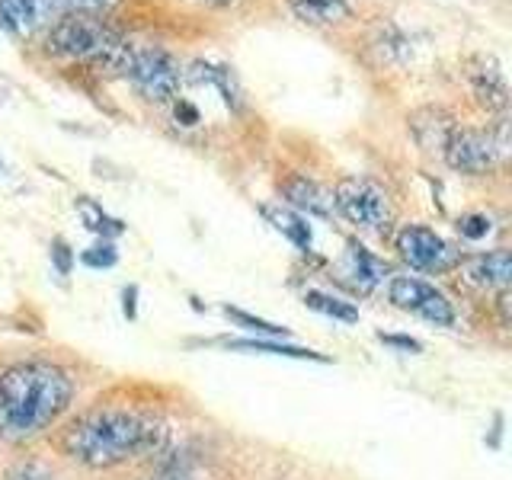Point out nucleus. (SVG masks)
<instances>
[{
	"mask_svg": "<svg viewBox=\"0 0 512 480\" xmlns=\"http://www.w3.org/2000/svg\"><path fill=\"white\" fill-rule=\"evenodd\" d=\"M167 445V423L138 407H96L64 429V455L87 468H116L144 455H157Z\"/></svg>",
	"mask_w": 512,
	"mask_h": 480,
	"instance_id": "nucleus-1",
	"label": "nucleus"
},
{
	"mask_svg": "<svg viewBox=\"0 0 512 480\" xmlns=\"http://www.w3.org/2000/svg\"><path fill=\"white\" fill-rule=\"evenodd\" d=\"M74 381L55 362H16L0 372V439L39 436L71 407Z\"/></svg>",
	"mask_w": 512,
	"mask_h": 480,
	"instance_id": "nucleus-2",
	"label": "nucleus"
},
{
	"mask_svg": "<svg viewBox=\"0 0 512 480\" xmlns=\"http://www.w3.org/2000/svg\"><path fill=\"white\" fill-rule=\"evenodd\" d=\"M45 48L52 55L87 61L96 68H125L128 45L112 26H106L100 16L93 13H68L58 16V23L52 26L45 39Z\"/></svg>",
	"mask_w": 512,
	"mask_h": 480,
	"instance_id": "nucleus-3",
	"label": "nucleus"
},
{
	"mask_svg": "<svg viewBox=\"0 0 512 480\" xmlns=\"http://www.w3.org/2000/svg\"><path fill=\"white\" fill-rule=\"evenodd\" d=\"M445 160L461 173H487L493 170L509 151L506 125L493 128V132H477V128H452V135L445 141Z\"/></svg>",
	"mask_w": 512,
	"mask_h": 480,
	"instance_id": "nucleus-4",
	"label": "nucleus"
},
{
	"mask_svg": "<svg viewBox=\"0 0 512 480\" xmlns=\"http://www.w3.org/2000/svg\"><path fill=\"white\" fill-rule=\"evenodd\" d=\"M122 71L132 77V84L148 96V100H157V103L173 100L183 80L180 61L170 52H164V48H128Z\"/></svg>",
	"mask_w": 512,
	"mask_h": 480,
	"instance_id": "nucleus-5",
	"label": "nucleus"
},
{
	"mask_svg": "<svg viewBox=\"0 0 512 480\" xmlns=\"http://www.w3.org/2000/svg\"><path fill=\"white\" fill-rule=\"evenodd\" d=\"M333 205L340 208L349 224H356L362 231H381L391 221L388 192L372 180H359V176H349V180L336 183Z\"/></svg>",
	"mask_w": 512,
	"mask_h": 480,
	"instance_id": "nucleus-6",
	"label": "nucleus"
},
{
	"mask_svg": "<svg viewBox=\"0 0 512 480\" xmlns=\"http://www.w3.org/2000/svg\"><path fill=\"white\" fill-rule=\"evenodd\" d=\"M388 301L400 311H410L416 317L429 320L436 327H452L455 324V304L448 301L442 288H436L426 279L416 276H394L388 285Z\"/></svg>",
	"mask_w": 512,
	"mask_h": 480,
	"instance_id": "nucleus-7",
	"label": "nucleus"
},
{
	"mask_svg": "<svg viewBox=\"0 0 512 480\" xmlns=\"http://www.w3.org/2000/svg\"><path fill=\"white\" fill-rule=\"evenodd\" d=\"M397 250L400 256L423 272H445L458 263V253L452 250L445 237H439L436 231L423 228V224H407L404 231L397 234Z\"/></svg>",
	"mask_w": 512,
	"mask_h": 480,
	"instance_id": "nucleus-8",
	"label": "nucleus"
},
{
	"mask_svg": "<svg viewBox=\"0 0 512 480\" xmlns=\"http://www.w3.org/2000/svg\"><path fill=\"white\" fill-rule=\"evenodd\" d=\"M461 279L480 292H506L512 279V256L509 250H490L471 256L468 263H461Z\"/></svg>",
	"mask_w": 512,
	"mask_h": 480,
	"instance_id": "nucleus-9",
	"label": "nucleus"
},
{
	"mask_svg": "<svg viewBox=\"0 0 512 480\" xmlns=\"http://www.w3.org/2000/svg\"><path fill=\"white\" fill-rule=\"evenodd\" d=\"M384 276H388V266H384L378 256L368 253L362 244L349 240L346 256H343V266H340V279L352 288V292L368 295Z\"/></svg>",
	"mask_w": 512,
	"mask_h": 480,
	"instance_id": "nucleus-10",
	"label": "nucleus"
},
{
	"mask_svg": "<svg viewBox=\"0 0 512 480\" xmlns=\"http://www.w3.org/2000/svg\"><path fill=\"white\" fill-rule=\"evenodd\" d=\"M64 0H0V23L7 29H36L58 20Z\"/></svg>",
	"mask_w": 512,
	"mask_h": 480,
	"instance_id": "nucleus-11",
	"label": "nucleus"
},
{
	"mask_svg": "<svg viewBox=\"0 0 512 480\" xmlns=\"http://www.w3.org/2000/svg\"><path fill=\"white\" fill-rule=\"evenodd\" d=\"M285 199L292 202L295 208H301V212H308V215H330L333 212V196L327 189H320L314 180H304V176H292L285 186Z\"/></svg>",
	"mask_w": 512,
	"mask_h": 480,
	"instance_id": "nucleus-12",
	"label": "nucleus"
},
{
	"mask_svg": "<svg viewBox=\"0 0 512 480\" xmlns=\"http://www.w3.org/2000/svg\"><path fill=\"white\" fill-rule=\"evenodd\" d=\"M224 349L231 352H253V356H282V359H308V362H330L314 349L292 346V343H276V340H228Z\"/></svg>",
	"mask_w": 512,
	"mask_h": 480,
	"instance_id": "nucleus-13",
	"label": "nucleus"
},
{
	"mask_svg": "<svg viewBox=\"0 0 512 480\" xmlns=\"http://www.w3.org/2000/svg\"><path fill=\"white\" fill-rule=\"evenodd\" d=\"M471 80H474V90L480 96V103H487L493 109L506 106V80H503V71L496 68L493 58H480V64L471 71Z\"/></svg>",
	"mask_w": 512,
	"mask_h": 480,
	"instance_id": "nucleus-14",
	"label": "nucleus"
},
{
	"mask_svg": "<svg viewBox=\"0 0 512 480\" xmlns=\"http://www.w3.org/2000/svg\"><path fill=\"white\" fill-rule=\"evenodd\" d=\"M288 7L295 10L298 20L314 23V26H327V23H340L349 16L346 0H288Z\"/></svg>",
	"mask_w": 512,
	"mask_h": 480,
	"instance_id": "nucleus-15",
	"label": "nucleus"
},
{
	"mask_svg": "<svg viewBox=\"0 0 512 480\" xmlns=\"http://www.w3.org/2000/svg\"><path fill=\"white\" fill-rule=\"evenodd\" d=\"M263 215L272 221V228H276L279 234H285L295 247L311 250V224L301 215L288 212V208H263Z\"/></svg>",
	"mask_w": 512,
	"mask_h": 480,
	"instance_id": "nucleus-16",
	"label": "nucleus"
},
{
	"mask_svg": "<svg viewBox=\"0 0 512 480\" xmlns=\"http://www.w3.org/2000/svg\"><path fill=\"white\" fill-rule=\"evenodd\" d=\"M304 304H308V308L317 311V314H327L333 320H340V324H356V320H359V311L352 308L349 301H340V298L324 295V292H308V295H304Z\"/></svg>",
	"mask_w": 512,
	"mask_h": 480,
	"instance_id": "nucleus-17",
	"label": "nucleus"
},
{
	"mask_svg": "<svg viewBox=\"0 0 512 480\" xmlns=\"http://www.w3.org/2000/svg\"><path fill=\"white\" fill-rule=\"evenodd\" d=\"M224 314H228L237 327H244V330H250V333H263V336H269V340H285L288 336V330L285 327H279V324H272V320H263V317H253V314H247V311H240V308H224Z\"/></svg>",
	"mask_w": 512,
	"mask_h": 480,
	"instance_id": "nucleus-18",
	"label": "nucleus"
},
{
	"mask_svg": "<svg viewBox=\"0 0 512 480\" xmlns=\"http://www.w3.org/2000/svg\"><path fill=\"white\" fill-rule=\"evenodd\" d=\"M80 212H84L87 228L100 231V234H106V237H112V234H122V224H119L116 218H109L106 212H100V208H96L93 202H80Z\"/></svg>",
	"mask_w": 512,
	"mask_h": 480,
	"instance_id": "nucleus-19",
	"label": "nucleus"
},
{
	"mask_svg": "<svg viewBox=\"0 0 512 480\" xmlns=\"http://www.w3.org/2000/svg\"><path fill=\"white\" fill-rule=\"evenodd\" d=\"M84 263L93 266V269H109V266H116V247L109 244V240H103V244H96L90 250H84Z\"/></svg>",
	"mask_w": 512,
	"mask_h": 480,
	"instance_id": "nucleus-20",
	"label": "nucleus"
},
{
	"mask_svg": "<svg viewBox=\"0 0 512 480\" xmlns=\"http://www.w3.org/2000/svg\"><path fill=\"white\" fill-rule=\"evenodd\" d=\"M490 218L487 215H464L461 221H458V231H461V237H468V240H480V237H487L490 234Z\"/></svg>",
	"mask_w": 512,
	"mask_h": 480,
	"instance_id": "nucleus-21",
	"label": "nucleus"
},
{
	"mask_svg": "<svg viewBox=\"0 0 512 480\" xmlns=\"http://www.w3.org/2000/svg\"><path fill=\"white\" fill-rule=\"evenodd\" d=\"M378 340L384 346H397V349H404V352H423V343L420 340H413V336H397V333H378Z\"/></svg>",
	"mask_w": 512,
	"mask_h": 480,
	"instance_id": "nucleus-22",
	"label": "nucleus"
},
{
	"mask_svg": "<svg viewBox=\"0 0 512 480\" xmlns=\"http://www.w3.org/2000/svg\"><path fill=\"white\" fill-rule=\"evenodd\" d=\"M10 480H55V477L48 474L42 464H20V468L10 474Z\"/></svg>",
	"mask_w": 512,
	"mask_h": 480,
	"instance_id": "nucleus-23",
	"label": "nucleus"
},
{
	"mask_svg": "<svg viewBox=\"0 0 512 480\" xmlns=\"http://www.w3.org/2000/svg\"><path fill=\"white\" fill-rule=\"evenodd\" d=\"M71 4H77L80 7V13H106V10H112L119 4V0H71Z\"/></svg>",
	"mask_w": 512,
	"mask_h": 480,
	"instance_id": "nucleus-24",
	"label": "nucleus"
},
{
	"mask_svg": "<svg viewBox=\"0 0 512 480\" xmlns=\"http://www.w3.org/2000/svg\"><path fill=\"white\" fill-rule=\"evenodd\" d=\"M55 263H58V272L61 276H68L71 272V253H68V244H64V240H55Z\"/></svg>",
	"mask_w": 512,
	"mask_h": 480,
	"instance_id": "nucleus-25",
	"label": "nucleus"
},
{
	"mask_svg": "<svg viewBox=\"0 0 512 480\" xmlns=\"http://www.w3.org/2000/svg\"><path fill=\"white\" fill-rule=\"evenodd\" d=\"M122 298H125V304H122L125 317H135V298H138V288H135V285H128L125 292H122Z\"/></svg>",
	"mask_w": 512,
	"mask_h": 480,
	"instance_id": "nucleus-26",
	"label": "nucleus"
},
{
	"mask_svg": "<svg viewBox=\"0 0 512 480\" xmlns=\"http://www.w3.org/2000/svg\"><path fill=\"white\" fill-rule=\"evenodd\" d=\"M154 480H186V477H180V474H164V477H154Z\"/></svg>",
	"mask_w": 512,
	"mask_h": 480,
	"instance_id": "nucleus-27",
	"label": "nucleus"
},
{
	"mask_svg": "<svg viewBox=\"0 0 512 480\" xmlns=\"http://www.w3.org/2000/svg\"><path fill=\"white\" fill-rule=\"evenodd\" d=\"M205 4H231V0H205Z\"/></svg>",
	"mask_w": 512,
	"mask_h": 480,
	"instance_id": "nucleus-28",
	"label": "nucleus"
}]
</instances>
